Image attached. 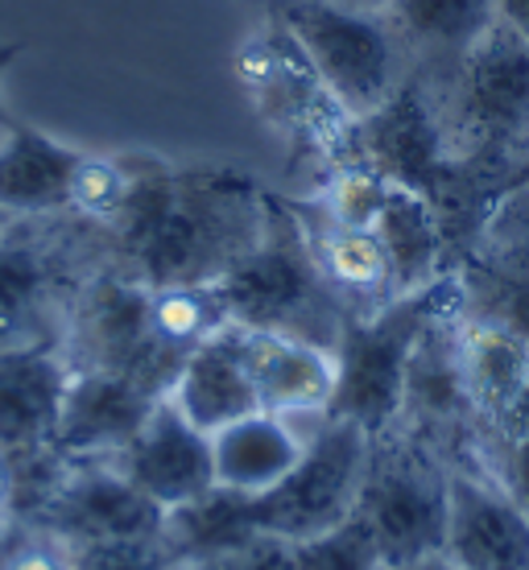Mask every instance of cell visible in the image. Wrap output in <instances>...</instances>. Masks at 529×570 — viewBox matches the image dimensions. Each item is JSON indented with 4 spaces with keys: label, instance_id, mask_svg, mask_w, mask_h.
<instances>
[{
    "label": "cell",
    "instance_id": "cell-17",
    "mask_svg": "<svg viewBox=\"0 0 529 570\" xmlns=\"http://www.w3.org/2000/svg\"><path fill=\"white\" fill-rule=\"evenodd\" d=\"M294 212L302 219L311 257H315L323 282L331 285V294L344 302L347 318L352 314H369L398 298V269H393V257H389L381 232L331 224L311 203H294Z\"/></svg>",
    "mask_w": 529,
    "mask_h": 570
},
{
    "label": "cell",
    "instance_id": "cell-20",
    "mask_svg": "<svg viewBox=\"0 0 529 570\" xmlns=\"http://www.w3.org/2000/svg\"><path fill=\"white\" fill-rule=\"evenodd\" d=\"M79 157L84 149L13 116L0 129V207L13 215L67 212V190Z\"/></svg>",
    "mask_w": 529,
    "mask_h": 570
},
{
    "label": "cell",
    "instance_id": "cell-9",
    "mask_svg": "<svg viewBox=\"0 0 529 570\" xmlns=\"http://www.w3.org/2000/svg\"><path fill=\"white\" fill-rule=\"evenodd\" d=\"M236 75L265 125L306 149L327 154L335 166L347 161L344 154L356 145V120L331 96L282 21L265 13V21L244 38L236 50Z\"/></svg>",
    "mask_w": 529,
    "mask_h": 570
},
{
    "label": "cell",
    "instance_id": "cell-29",
    "mask_svg": "<svg viewBox=\"0 0 529 570\" xmlns=\"http://www.w3.org/2000/svg\"><path fill=\"white\" fill-rule=\"evenodd\" d=\"M186 567L190 570H298V558H294V542L253 533V538H244V542L228 546L219 554L195 558Z\"/></svg>",
    "mask_w": 529,
    "mask_h": 570
},
{
    "label": "cell",
    "instance_id": "cell-13",
    "mask_svg": "<svg viewBox=\"0 0 529 570\" xmlns=\"http://www.w3.org/2000/svg\"><path fill=\"white\" fill-rule=\"evenodd\" d=\"M443 554L468 570H529V509L476 455L447 459Z\"/></svg>",
    "mask_w": 529,
    "mask_h": 570
},
{
    "label": "cell",
    "instance_id": "cell-4",
    "mask_svg": "<svg viewBox=\"0 0 529 570\" xmlns=\"http://www.w3.org/2000/svg\"><path fill=\"white\" fill-rule=\"evenodd\" d=\"M232 323L261 331H286L335 347L344 335L347 311L323 282L294 203L273 199L270 232L232 273L219 277Z\"/></svg>",
    "mask_w": 529,
    "mask_h": 570
},
{
    "label": "cell",
    "instance_id": "cell-11",
    "mask_svg": "<svg viewBox=\"0 0 529 570\" xmlns=\"http://www.w3.org/2000/svg\"><path fill=\"white\" fill-rule=\"evenodd\" d=\"M58 542H108V538H161L166 509H158L112 459H58L38 492L13 509Z\"/></svg>",
    "mask_w": 529,
    "mask_h": 570
},
{
    "label": "cell",
    "instance_id": "cell-1",
    "mask_svg": "<svg viewBox=\"0 0 529 570\" xmlns=\"http://www.w3.org/2000/svg\"><path fill=\"white\" fill-rule=\"evenodd\" d=\"M273 195L232 166L133 154L125 212L104 232L108 265L145 285L219 282L270 232Z\"/></svg>",
    "mask_w": 529,
    "mask_h": 570
},
{
    "label": "cell",
    "instance_id": "cell-6",
    "mask_svg": "<svg viewBox=\"0 0 529 570\" xmlns=\"http://www.w3.org/2000/svg\"><path fill=\"white\" fill-rule=\"evenodd\" d=\"M455 298V273L447 269L422 289H405L376 311L352 314L335 343L340 381H335V401L327 417H347L369 434L393 426L401 414V389H405V368H410L418 335Z\"/></svg>",
    "mask_w": 529,
    "mask_h": 570
},
{
    "label": "cell",
    "instance_id": "cell-16",
    "mask_svg": "<svg viewBox=\"0 0 529 570\" xmlns=\"http://www.w3.org/2000/svg\"><path fill=\"white\" fill-rule=\"evenodd\" d=\"M241 331L261 410L298 417V422H323L331 414L335 381H340L335 347L286 335V331L244 327V323Z\"/></svg>",
    "mask_w": 529,
    "mask_h": 570
},
{
    "label": "cell",
    "instance_id": "cell-34",
    "mask_svg": "<svg viewBox=\"0 0 529 570\" xmlns=\"http://www.w3.org/2000/svg\"><path fill=\"white\" fill-rule=\"evenodd\" d=\"M21 50H26V42H0V83H4V71L21 58ZM9 120H13V112H9V104H4V91H0V129H4Z\"/></svg>",
    "mask_w": 529,
    "mask_h": 570
},
{
    "label": "cell",
    "instance_id": "cell-15",
    "mask_svg": "<svg viewBox=\"0 0 529 570\" xmlns=\"http://www.w3.org/2000/svg\"><path fill=\"white\" fill-rule=\"evenodd\" d=\"M166 393H154L137 376L112 368H71L58 410V459H112L141 430L149 410Z\"/></svg>",
    "mask_w": 529,
    "mask_h": 570
},
{
    "label": "cell",
    "instance_id": "cell-22",
    "mask_svg": "<svg viewBox=\"0 0 529 570\" xmlns=\"http://www.w3.org/2000/svg\"><path fill=\"white\" fill-rule=\"evenodd\" d=\"M459 368L484 434L504 417L517 389L529 381V343L521 335L459 314Z\"/></svg>",
    "mask_w": 529,
    "mask_h": 570
},
{
    "label": "cell",
    "instance_id": "cell-7",
    "mask_svg": "<svg viewBox=\"0 0 529 570\" xmlns=\"http://www.w3.org/2000/svg\"><path fill=\"white\" fill-rule=\"evenodd\" d=\"M356 513L372 529L389 570L443 554L447 455L405 426L372 434Z\"/></svg>",
    "mask_w": 529,
    "mask_h": 570
},
{
    "label": "cell",
    "instance_id": "cell-21",
    "mask_svg": "<svg viewBox=\"0 0 529 570\" xmlns=\"http://www.w3.org/2000/svg\"><path fill=\"white\" fill-rule=\"evenodd\" d=\"M455 273L459 314L492 323L529 343V236L488 240Z\"/></svg>",
    "mask_w": 529,
    "mask_h": 570
},
{
    "label": "cell",
    "instance_id": "cell-18",
    "mask_svg": "<svg viewBox=\"0 0 529 570\" xmlns=\"http://www.w3.org/2000/svg\"><path fill=\"white\" fill-rule=\"evenodd\" d=\"M166 397L203 434H215V430L232 426L236 417L261 410L257 385H253V372H248V356H244L241 323H232L219 335L203 340L195 352H186Z\"/></svg>",
    "mask_w": 529,
    "mask_h": 570
},
{
    "label": "cell",
    "instance_id": "cell-8",
    "mask_svg": "<svg viewBox=\"0 0 529 570\" xmlns=\"http://www.w3.org/2000/svg\"><path fill=\"white\" fill-rule=\"evenodd\" d=\"M372 434L347 417H323L311 434V446L282 484L265 488L257 497H241V521L248 533L306 542L327 533L356 513L364 463H369Z\"/></svg>",
    "mask_w": 529,
    "mask_h": 570
},
{
    "label": "cell",
    "instance_id": "cell-27",
    "mask_svg": "<svg viewBox=\"0 0 529 570\" xmlns=\"http://www.w3.org/2000/svg\"><path fill=\"white\" fill-rule=\"evenodd\" d=\"M294 558H298V570H389L381 546L360 513H352L327 533L294 542Z\"/></svg>",
    "mask_w": 529,
    "mask_h": 570
},
{
    "label": "cell",
    "instance_id": "cell-36",
    "mask_svg": "<svg viewBox=\"0 0 529 570\" xmlns=\"http://www.w3.org/2000/svg\"><path fill=\"white\" fill-rule=\"evenodd\" d=\"M405 570H468V567L451 562L447 554H430V558H422V562H414V567H405Z\"/></svg>",
    "mask_w": 529,
    "mask_h": 570
},
{
    "label": "cell",
    "instance_id": "cell-3",
    "mask_svg": "<svg viewBox=\"0 0 529 570\" xmlns=\"http://www.w3.org/2000/svg\"><path fill=\"white\" fill-rule=\"evenodd\" d=\"M427 91L459 170L468 161H504L509 170L529 154V42L501 17Z\"/></svg>",
    "mask_w": 529,
    "mask_h": 570
},
{
    "label": "cell",
    "instance_id": "cell-30",
    "mask_svg": "<svg viewBox=\"0 0 529 570\" xmlns=\"http://www.w3.org/2000/svg\"><path fill=\"white\" fill-rule=\"evenodd\" d=\"M529 195V154L526 157H517L513 166L497 178V183L484 190V219L492 212H501L504 203H513V199H526Z\"/></svg>",
    "mask_w": 529,
    "mask_h": 570
},
{
    "label": "cell",
    "instance_id": "cell-28",
    "mask_svg": "<svg viewBox=\"0 0 529 570\" xmlns=\"http://www.w3.org/2000/svg\"><path fill=\"white\" fill-rule=\"evenodd\" d=\"M166 538H108L71 546V570H174Z\"/></svg>",
    "mask_w": 529,
    "mask_h": 570
},
{
    "label": "cell",
    "instance_id": "cell-26",
    "mask_svg": "<svg viewBox=\"0 0 529 570\" xmlns=\"http://www.w3.org/2000/svg\"><path fill=\"white\" fill-rule=\"evenodd\" d=\"M133 190V154H87L71 174V190H67V212L108 228L116 215L125 212Z\"/></svg>",
    "mask_w": 529,
    "mask_h": 570
},
{
    "label": "cell",
    "instance_id": "cell-10",
    "mask_svg": "<svg viewBox=\"0 0 529 570\" xmlns=\"http://www.w3.org/2000/svg\"><path fill=\"white\" fill-rule=\"evenodd\" d=\"M62 352L71 368H112L154 393H170L178 360L161 352L149 327V285L104 261L79 289L67 318Z\"/></svg>",
    "mask_w": 529,
    "mask_h": 570
},
{
    "label": "cell",
    "instance_id": "cell-32",
    "mask_svg": "<svg viewBox=\"0 0 529 570\" xmlns=\"http://www.w3.org/2000/svg\"><path fill=\"white\" fill-rule=\"evenodd\" d=\"M497 17L529 42V0H497Z\"/></svg>",
    "mask_w": 529,
    "mask_h": 570
},
{
    "label": "cell",
    "instance_id": "cell-35",
    "mask_svg": "<svg viewBox=\"0 0 529 570\" xmlns=\"http://www.w3.org/2000/svg\"><path fill=\"white\" fill-rule=\"evenodd\" d=\"M327 4H344V9H364V13H389L393 0H327Z\"/></svg>",
    "mask_w": 529,
    "mask_h": 570
},
{
    "label": "cell",
    "instance_id": "cell-33",
    "mask_svg": "<svg viewBox=\"0 0 529 570\" xmlns=\"http://www.w3.org/2000/svg\"><path fill=\"white\" fill-rule=\"evenodd\" d=\"M13 500H17V468L9 451L0 446V513H13Z\"/></svg>",
    "mask_w": 529,
    "mask_h": 570
},
{
    "label": "cell",
    "instance_id": "cell-19",
    "mask_svg": "<svg viewBox=\"0 0 529 570\" xmlns=\"http://www.w3.org/2000/svg\"><path fill=\"white\" fill-rule=\"evenodd\" d=\"M315 426L319 422H298V417L273 414V410H253V414L236 417L232 426L215 430V488L257 497L265 488L282 484L302 463Z\"/></svg>",
    "mask_w": 529,
    "mask_h": 570
},
{
    "label": "cell",
    "instance_id": "cell-24",
    "mask_svg": "<svg viewBox=\"0 0 529 570\" xmlns=\"http://www.w3.org/2000/svg\"><path fill=\"white\" fill-rule=\"evenodd\" d=\"M376 232L385 240L393 269H398L401 294L422 289L434 277H443V224H439V203L418 195L414 186H389L385 212L376 219Z\"/></svg>",
    "mask_w": 529,
    "mask_h": 570
},
{
    "label": "cell",
    "instance_id": "cell-2",
    "mask_svg": "<svg viewBox=\"0 0 529 570\" xmlns=\"http://www.w3.org/2000/svg\"><path fill=\"white\" fill-rule=\"evenodd\" d=\"M104 261V232L79 215H17L0 232V347L62 343L75 298Z\"/></svg>",
    "mask_w": 529,
    "mask_h": 570
},
{
    "label": "cell",
    "instance_id": "cell-14",
    "mask_svg": "<svg viewBox=\"0 0 529 570\" xmlns=\"http://www.w3.org/2000/svg\"><path fill=\"white\" fill-rule=\"evenodd\" d=\"M112 463L166 513L207 497L215 488L212 434H203L170 397H161L149 410L141 430L133 434L125 451H116Z\"/></svg>",
    "mask_w": 529,
    "mask_h": 570
},
{
    "label": "cell",
    "instance_id": "cell-38",
    "mask_svg": "<svg viewBox=\"0 0 529 570\" xmlns=\"http://www.w3.org/2000/svg\"><path fill=\"white\" fill-rule=\"evenodd\" d=\"M253 4H261V9H265V13H270V9H277V4H282V0H253Z\"/></svg>",
    "mask_w": 529,
    "mask_h": 570
},
{
    "label": "cell",
    "instance_id": "cell-31",
    "mask_svg": "<svg viewBox=\"0 0 529 570\" xmlns=\"http://www.w3.org/2000/svg\"><path fill=\"white\" fill-rule=\"evenodd\" d=\"M488 434H529V381L517 389V397L509 401L504 417L492 430H488Z\"/></svg>",
    "mask_w": 529,
    "mask_h": 570
},
{
    "label": "cell",
    "instance_id": "cell-25",
    "mask_svg": "<svg viewBox=\"0 0 529 570\" xmlns=\"http://www.w3.org/2000/svg\"><path fill=\"white\" fill-rule=\"evenodd\" d=\"M149 327L161 352L178 364L186 352H195L203 340L232 327V311L219 282H190V285H149Z\"/></svg>",
    "mask_w": 529,
    "mask_h": 570
},
{
    "label": "cell",
    "instance_id": "cell-5",
    "mask_svg": "<svg viewBox=\"0 0 529 570\" xmlns=\"http://www.w3.org/2000/svg\"><path fill=\"white\" fill-rule=\"evenodd\" d=\"M270 17L286 26L319 79L356 125L381 112L414 75V58L389 13H364L327 0H282L277 9H270Z\"/></svg>",
    "mask_w": 529,
    "mask_h": 570
},
{
    "label": "cell",
    "instance_id": "cell-23",
    "mask_svg": "<svg viewBox=\"0 0 529 570\" xmlns=\"http://www.w3.org/2000/svg\"><path fill=\"white\" fill-rule=\"evenodd\" d=\"M389 21L418 71H443L497 21V0H393Z\"/></svg>",
    "mask_w": 529,
    "mask_h": 570
},
{
    "label": "cell",
    "instance_id": "cell-37",
    "mask_svg": "<svg viewBox=\"0 0 529 570\" xmlns=\"http://www.w3.org/2000/svg\"><path fill=\"white\" fill-rule=\"evenodd\" d=\"M13 219H17V215H13V212H4V207H0V232L9 228V224H13Z\"/></svg>",
    "mask_w": 529,
    "mask_h": 570
},
{
    "label": "cell",
    "instance_id": "cell-12",
    "mask_svg": "<svg viewBox=\"0 0 529 570\" xmlns=\"http://www.w3.org/2000/svg\"><path fill=\"white\" fill-rule=\"evenodd\" d=\"M67 376L71 360L62 343L0 347V446L17 468V500L46 484V475L58 468L55 430Z\"/></svg>",
    "mask_w": 529,
    "mask_h": 570
}]
</instances>
